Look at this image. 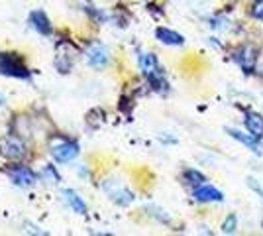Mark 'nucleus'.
Masks as SVG:
<instances>
[{"label": "nucleus", "instance_id": "nucleus-1", "mask_svg": "<svg viewBox=\"0 0 263 236\" xmlns=\"http://www.w3.org/2000/svg\"><path fill=\"white\" fill-rule=\"evenodd\" d=\"M0 73L16 79H30V71L24 61L14 53H0Z\"/></svg>", "mask_w": 263, "mask_h": 236}, {"label": "nucleus", "instance_id": "nucleus-2", "mask_svg": "<svg viewBox=\"0 0 263 236\" xmlns=\"http://www.w3.org/2000/svg\"><path fill=\"white\" fill-rule=\"evenodd\" d=\"M51 156L55 161H61V164L73 161L79 156V146L67 138H53L51 140Z\"/></svg>", "mask_w": 263, "mask_h": 236}, {"label": "nucleus", "instance_id": "nucleus-3", "mask_svg": "<svg viewBox=\"0 0 263 236\" xmlns=\"http://www.w3.org/2000/svg\"><path fill=\"white\" fill-rule=\"evenodd\" d=\"M102 191L106 193L114 203H118V205H130L134 201V193L130 189H126L120 181H114V179L104 181L102 183Z\"/></svg>", "mask_w": 263, "mask_h": 236}, {"label": "nucleus", "instance_id": "nucleus-4", "mask_svg": "<svg viewBox=\"0 0 263 236\" xmlns=\"http://www.w3.org/2000/svg\"><path fill=\"white\" fill-rule=\"evenodd\" d=\"M6 175L10 177L18 187H32L35 183V173L26 166H14L6 169Z\"/></svg>", "mask_w": 263, "mask_h": 236}, {"label": "nucleus", "instance_id": "nucleus-5", "mask_svg": "<svg viewBox=\"0 0 263 236\" xmlns=\"http://www.w3.org/2000/svg\"><path fill=\"white\" fill-rule=\"evenodd\" d=\"M0 152L8 159H20V157L26 156V146L18 138H4L0 142Z\"/></svg>", "mask_w": 263, "mask_h": 236}, {"label": "nucleus", "instance_id": "nucleus-6", "mask_svg": "<svg viewBox=\"0 0 263 236\" xmlns=\"http://www.w3.org/2000/svg\"><path fill=\"white\" fill-rule=\"evenodd\" d=\"M87 61L90 67L102 69L106 63H108V51H106V47L100 44L90 45V47L87 49Z\"/></svg>", "mask_w": 263, "mask_h": 236}, {"label": "nucleus", "instance_id": "nucleus-7", "mask_svg": "<svg viewBox=\"0 0 263 236\" xmlns=\"http://www.w3.org/2000/svg\"><path fill=\"white\" fill-rule=\"evenodd\" d=\"M234 59L241 65V69L246 73H252L253 67H255V61H257V56H255V49L250 47V45H243L238 51H234Z\"/></svg>", "mask_w": 263, "mask_h": 236}, {"label": "nucleus", "instance_id": "nucleus-8", "mask_svg": "<svg viewBox=\"0 0 263 236\" xmlns=\"http://www.w3.org/2000/svg\"><path fill=\"white\" fill-rule=\"evenodd\" d=\"M140 67H142L143 75L147 79H154V77H161V67L157 63V57L154 53H142L140 56Z\"/></svg>", "mask_w": 263, "mask_h": 236}, {"label": "nucleus", "instance_id": "nucleus-9", "mask_svg": "<svg viewBox=\"0 0 263 236\" xmlns=\"http://www.w3.org/2000/svg\"><path fill=\"white\" fill-rule=\"evenodd\" d=\"M193 195L198 203H220L224 199V195L212 185H198Z\"/></svg>", "mask_w": 263, "mask_h": 236}, {"label": "nucleus", "instance_id": "nucleus-10", "mask_svg": "<svg viewBox=\"0 0 263 236\" xmlns=\"http://www.w3.org/2000/svg\"><path fill=\"white\" fill-rule=\"evenodd\" d=\"M30 24H32V28L37 34L51 35V22H49V18L42 10H35L30 14Z\"/></svg>", "mask_w": 263, "mask_h": 236}, {"label": "nucleus", "instance_id": "nucleus-11", "mask_svg": "<svg viewBox=\"0 0 263 236\" xmlns=\"http://www.w3.org/2000/svg\"><path fill=\"white\" fill-rule=\"evenodd\" d=\"M155 35H157V40L165 45H183L185 44V38H183L181 34H177V32H173V30H169V28H157Z\"/></svg>", "mask_w": 263, "mask_h": 236}, {"label": "nucleus", "instance_id": "nucleus-12", "mask_svg": "<svg viewBox=\"0 0 263 236\" xmlns=\"http://www.w3.org/2000/svg\"><path fill=\"white\" fill-rule=\"evenodd\" d=\"M61 197H63V201L75 211L77 214H85L87 213V205H85V201L79 197L75 191H71V189H65V191H61Z\"/></svg>", "mask_w": 263, "mask_h": 236}, {"label": "nucleus", "instance_id": "nucleus-13", "mask_svg": "<svg viewBox=\"0 0 263 236\" xmlns=\"http://www.w3.org/2000/svg\"><path fill=\"white\" fill-rule=\"evenodd\" d=\"M246 128L248 132L253 134L255 138H261L263 136V116L257 113H248L246 114Z\"/></svg>", "mask_w": 263, "mask_h": 236}, {"label": "nucleus", "instance_id": "nucleus-14", "mask_svg": "<svg viewBox=\"0 0 263 236\" xmlns=\"http://www.w3.org/2000/svg\"><path fill=\"white\" fill-rule=\"evenodd\" d=\"M228 134H230L234 140L241 142L243 146H248L250 150H253L255 154H261V148H259V144H257V138H255L253 134H243V132H240V130H228Z\"/></svg>", "mask_w": 263, "mask_h": 236}, {"label": "nucleus", "instance_id": "nucleus-15", "mask_svg": "<svg viewBox=\"0 0 263 236\" xmlns=\"http://www.w3.org/2000/svg\"><path fill=\"white\" fill-rule=\"evenodd\" d=\"M185 179H186V183H191V185L198 187V185H202L204 175H202L200 171H197V169H189V171H185Z\"/></svg>", "mask_w": 263, "mask_h": 236}, {"label": "nucleus", "instance_id": "nucleus-16", "mask_svg": "<svg viewBox=\"0 0 263 236\" xmlns=\"http://www.w3.org/2000/svg\"><path fill=\"white\" fill-rule=\"evenodd\" d=\"M236 225H238L236 214H230V216L224 221V225H222V232H224V234H232V232H236Z\"/></svg>", "mask_w": 263, "mask_h": 236}, {"label": "nucleus", "instance_id": "nucleus-17", "mask_svg": "<svg viewBox=\"0 0 263 236\" xmlns=\"http://www.w3.org/2000/svg\"><path fill=\"white\" fill-rule=\"evenodd\" d=\"M42 177H44L47 183H57V181H59V175H57V171H55L51 166H47V168L42 169Z\"/></svg>", "mask_w": 263, "mask_h": 236}, {"label": "nucleus", "instance_id": "nucleus-18", "mask_svg": "<svg viewBox=\"0 0 263 236\" xmlns=\"http://www.w3.org/2000/svg\"><path fill=\"white\" fill-rule=\"evenodd\" d=\"M255 20H263V0H255L252 4V10H250Z\"/></svg>", "mask_w": 263, "mask_h": 236}, {"label": "nucleus", "instance_id": "nucleus-19", "mask_svg": "<svg viewBox=\"0 0 263 236\" xmlns=\"http://www.w3.org/2000/svg\"><path fill=\"white\" fill-rule=\"evenodd\" d=\"M248 183H250V187H252V189H255L259 195H263V187H259V185L255 183V179H248Z\"/></svg>", "mask_w": 263, "mask_h": 236}, {"label": "nucleus", "instance_id": "nucleus-20", "mask_svg": "<svg viewBox=\"0 0 263 236\" xmlns=\"http://www.w3.org/2000/svg\"><path fill=\"white\" fill-rule=\"evenodd\" d=\"M2 102H4V99H2V97H0V104H2Z\"/></svg>", "mask_w": 263, "mask_h": 236}]
</instances>
